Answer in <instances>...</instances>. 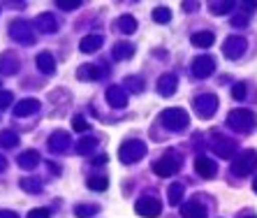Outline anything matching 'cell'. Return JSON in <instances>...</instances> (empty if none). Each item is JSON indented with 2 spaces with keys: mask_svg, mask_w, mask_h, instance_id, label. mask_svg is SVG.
<instances>
[{
  "mask_svg": "<svg viewBox=\"0 0 257 218\" xmlns=\"http://www.w3.org/2000/svg\"><path fill=\"white\" fill-rule=\"evenodd\" d=\"M160 123L167 130H172V133H181V130H186L188 123H190V116H188L186 109L181 107H169L165 109L160 114Z\"/></svg>",
  "mask_w": 257,
  "mask_h": 218,
  "instance_id": "1",
  "label": "cell"
},
{
  "mask_svg": "<svg viewBox=\"0 0 257 218\" xmlns=\"http://www.w3.org/2000/svg\"><path fill=\"white\" fill-rule=\"evenodd\" d=\"M255 123H257V116H255V112H250V109H234V112H229V116H227V126L241 135L250 133L252 128H255Z\"/></svg>",
  "mask_w": 257,
  "mask_h": 218,
  "instance_id": "2",
  "label": "cell"
},
{
  "mask_svg": "<svg viewBox=\"0 0 257 218\" xmlns=\"http://www.w3.org/2000/svg\"><path fill=\"white\" fill-rule=\"evenodd\" d=\"M10 37H12L14 42L24 44V47H30V44H35V31L30 28L28 21L24 19H17L10 24Z\"/></svg>",
  "mask_w": 257,
  "mask_h": 218,
  "instance_id": "3",
  "label": "cell"
},
{
  "mask_svg": "<svg viewBox=\"0 0 257 218\" xmlns=\"http://www.w3.org/2000/svg\"><path fill=\"white\" fill-rule=\"evenodd\" d=\"M255 170H257V151L248 149V151H241L239 156L234 158L232 172L236 176H245V174H250V172H255Z\"/></svg>",
  "mask_w": 257,
  "mask_h": 218,
  "instance_id": "4",
  "label": "cell"
},
{
  "mask_svg": "<svg viewBox=\"0 0 257 218\" xmlns=\"http://www.w3.org/2000/svg\"><path fill=\"white\" fill-rule=\"evenodd\" d=\"M179 170H181V158H179V153H174V151H167L160 160H156V165H153V172H156L158 176H165V179H167V176H174Z\"/></svg>",
  "mask_w": 257,
  "mask_h": 218,
  "instance_id": "5",
  "label": "cell"
},
{
  "mask_svg": "<svg viewBox=\"0 0 257 218\" xmlns=\"http://www.w3.org/2000/svg\"><path fill=\"white\" fill-rule=\"evenodd\" d=\"M144 156H146V144L139 140H130V142H125V144H120V149H118V158L125 165L137 163Z\"/></svg>",
  "mask_w": 257,
  "mask_h": 218,
  "instance_id": "6",
  "label": "cell"
},
{
  "mask_svg": "<svg viewBox=\"0 0 257 218\" xmlns=\"http://www.w3.org/2000/svg\"><path fill=\"white\" fill-rule=\"evenodd\" d=\"M218 95H213V93H204V95H197L195 97V102H192V107H195V112H197L199 119H211V116L218 112Z\"/></svg>",
  "mask_w": 257,
  "mask_h": 218,
  "instance_id": "7",
  "label": "cell"
},
{
  "mask_svg": "<svg viewBox=\"0 0 257 218\" xmlns=\"http://www.w3.org/2000/svg\"><path fill=\"white\" fill-rule=\"evenodd\" d=\"M211 149H213L215 156L229 160V158L236 153V142L229 140V137H225V135H220V133H213L211 135Z\"/></svg>",
  "mask_w": 257,
  "mask_h": 218,
  "instance_id": "8",
  "label": "cell"
},
{
  "mask_svg": "<svg viewBox=\"0 0 257 218\" xmlns=\"http://www.w3.org/2000/svg\"><path fill=\"white\" fill-rule=\"evenodd\" d=\"M245 47H248V42H245L243 37L232 35L222 42V54H225V58H229V61H236V58H241V56L245 54Z\"/></svg>",
  "mask_w": 257,
  "mask_h": 218,
  "instance_id": "9",
  "label": "cell"
},
{
  "mask_svg": "<svg viewBox=\"0 0 257 218\" xmlns=\"http://www.w3.org/2000/svg\"><path fill=\"white\" fill-rule=\"evenodd\" d=\"M135 211L144 218H158L162 213V202L158 197H142L135 204Z\"/></svg>",
  "mask_w": 257,
  "mask_h": 218,
  "instance_id": "10",
  "label": "cell"
},
{
  "mask_svg": "<svg viewBox=\"0 0 257 218\" xmlns=\"http://www.w3.org/2000/svg\"><path fill=\"white\" fill-rule=\"evenodd\" d=\"M213 70H215V61L211 58V56H197V58L192 61V65H190L192 77H197V79L211 77V74H213Z\"/></svg>",
  "mask_w": 257,
  "mask_h": 218,
  "instance_id": "11",
  "label": "cell"
},
{
  "mask_svg": "<svg viewBox=\"0 0 257 218\" xmlns=\"http://www.w3.org/2000/svg\"><path fill=\"white\" fill-rule=\"evenodd\" d=\"M49 149L54 153H67L72 149V140L65 130H56L51 137H49Z\"/></svg>",
  "mask_w": 257,
  "mask_h": 218,
  "instance_id": "12",
  "label": "cell"
},
{
  "mask_svg": "<svg viewBox=\"0 0 257 218\" xmlns=\"http://www.w3.org/2000/svg\"><path fill=\"white\" fill-rule=\"evenodd\" d=\"M19 56L14 51H5V54H0V74H5V77H12V74L19 72Z\"/></svg>",
  "mask_w": 257,
  "mask_h": 218,
  "instance_id": "13",
  "label": "cell"
},
{
  "mask_svg": "<svg viewBox=\"0 0 257 218\" xmlns=\"http://www.w3.org/2000/svg\"><path fill=\"white\" fill-rule=\"evenodd\" d=\"M195 172L202 179H213L215 172H218V165H215V160H211L206 156H197L195 158Z\"/></svg>",
  "mask_w": 257,
  "mask_h": 218,
  "instance_id": "14",
  "label": "cell"
},
{
  "mask_svg": "<svg viewBox=\"0 0 257 218\" xmlns=\"http://www.w3.org/2000/svg\"><path fill=\"white\" fill-rule=\"evenodd\" d=\"M176 86H179V77L174 72L162 74V77L158 79V93H160L162 97H172L174 93H176Z\"/></svg>",
  "mask_w": 257,
  "mask_h": 218,
  "instance_id": "15",
  "label": "cell"
},
{
  "mask_svg": "<svg viewBox=\"0 0 257 218\" xmlns=\"http://www.w3.org/2000/svg\"><path fill=\"white\" fill-rule=\"evenodd\" d=\"M107 102L116 109H123L127 104V93L123 86H109L107 88Z\"/></svg>",
  "mask_w": 257,
  "mask_h": 218,
  "instance_id": "16",
  "label": "cell"
},
{
  "mask_svg": "<svg viewBox=\"0 0 257 218\" xmlns=\"http://www.w3.org/2000/svg\"><path fill=\"white\" fill-rule=\"evenodd\" d=\"M40 153L35 151V149H28V151H24V153H19V158H17V163H19V167L21 170H26V172H30V170H35L37 165H40Z\"/></svg>",
  "mask_w": 257,
  "mask_h": 218,
  "instance_id": "17",
  "label": "cell"
},
{
  "mask_svg": "<svg viewBox=\"0 0 257 218\" xmlns=\"http://www.w3.org/2000/svg\"><path fill=\"white\" fill-rule=\"evenodd\" d=\"M33 26H35L37 31H42V33H56L58 31V21H56V17L51 12L40 14V17L33 21Z\"/></svg>",
  "mask_w": 257,
  "mask_h": 218,
  "instance_id": "18",
  "label": "cell"
},
{
  "mask_svg": "<svg viewBox=\"0 0 257 218\" xmlns=\"http://www.w3.org/2000/svg\"><path fill=\"white\" fill-rule=\"evenodd\" d=\"M37 109H40V102H37L35 97H26V100H21V102L14 107V116H17V119H26V116L37 114Z\"/></svg>",
  "mask_w": 257,
  "mask_h": 218,
  "instance_id": "19",
  "label": "cell"
},
{
  "mask_svg": "<svg viewBox=\"0 0 257 218\" xmlns=\"http://www.w3.org/2000/svg\"><path fill=\"white\" fill-rule=\"evenodd\" d=\"M181 216L183 218H206V209H204L202 202L190 200L181 206Z\"/></svg>",
  "mask_w": 257,
  "mask_h": 218,
  "instance_id": "20",
  "label": "cell"
},
{
  "mask_svg": "<svg viewBox=\"0 0 257 218\" xmlns=\"http://www.w3.org/2000/svg\"><path fill=\"white\" fill-rule=\"evenodd\" d=\"M35 65H37V70H40L42 74H54V72H56V58L49 54V51H42V54H37Z\"/></svg>",
  "mask_w": 257,
  "mask_h": 218,
  "instance_id": "21",
  "label": "cell"
},
{
  "mask_svg": "<svg viewBox=\"0 0 257 218\" xmlns=\"http://www.w3.org/2000/svg\"><path fill=\"white\" fill-rule=\"evenodd\" d=\"M104 44V40H102V35H86L81 42H79V49L84 51V54H93V51H97V49Z\"/></svg>",
  "mask_w": 257,
  "mask_h": 218,
  "instance_id": "22",
  "label": "cell"
},
{
  "mask_svg": "<svg viewBox=\"0 0 257 218\" xmlns=\"http://www.w3.org/2000/svg\"><path fill=\"white\" fill-rule=\"evenodd\" d=\"M132 54H135V47L130 42H118L111 49V58L114 61H127V58H132Z\"/></svg>",
  "mask_w": 257,
  "mask_h": 218,
  "instance_id": "23",
  "label": "cell"
},
{
  "mask_svg": "<svg viewBox=\"0 0 257 218\" xmlns=\"http://www.w3.org/2000/svg\"><path fill=\"white\" fill-rule=\"evenodd\" d=\"M116 28H118L120 33H125V35H132V33L137 31V19L130 17V14H123V17H118V21H116Z\"/></svg>",
  "mask_w": 257,
  "mask_h": 218,
  "instance_id": "24",
  "label": "cell"
},
{
  "mask_svg": "<svg viewBox=\"0 0 257 218\" xmlns=\"http://www.w3.org/2000/svg\"><path fill=\"white\" fill-rule=\"evenodd\" d=\"M100 70H97V65H90V63H86V65H81L77 70V77L81 79V81H95V79H100Z\"/></svg>",
  "mask_w": 257,
  "mask_h": 218,
  "instance_id": "25",
  "label": "cell"
},
{
  "mask_svg": "<svg viewBox=\"0 0 257 218\" xmlns=\"http://www.w3.org/2000/svg\"><path fill=\"white\" fill-rule=\"evenodd\" d=\"M95 146H97L95 137H84V140H79L77 144H74V151H77L79 156H90V153L95 151Z\"/></svg>",
  "mask_w": 257,
  "mask_h": 218,
  "instance_id": "26",
  "label": "cell"
},
{
  "mask_svg": "<svg viewBox=\"0 0 257 218\" xmlns=\"http://www.w3.org/2000/svg\"><path fill=\"white\" fill-rule=\"evenodd\" d=\"M190 42L195 44V47H199V49H206V47H211V44L215 42V37H213V33L204 31V33H195Z\"/></svg>",
  "mask_w": 257,
  "mask_h": 218,
  "instance_id": "27",
  "label": "cell"
},
{
  "mask_svg": "<svg viewBox=\"0 0 257 218\" xmlns=\"http://www.w3.org/2000/svg\"><path fill=\"white\" fill-rule=\"evenodd\" d=\"M167 197H169V204H181V200L186 197V188L181 186V183H172L167 190Z\"/></svg>",
  "mask_w": 257,
  "mask_h": 218,
  "instance_id": "28",
  "label": "cell"
},
{
  "mask_svg": "<svg viewBox=\"0 0 257 218\" xmlns=\"http://www.w3.org/2000/svg\"><path fill=\"white\" fill-rule=\"evenodd\" d=\"M19 186L24 188L26 193H42V183L37 181V179H33V176H26V179H21V181H19Z\"/></svg>",
  "mask_w": 257,
  "mask_h": 218,
  "instance_id": "29",
  "label": "cell"
},
{
  "mask_svg": "<svg viewBox=\"0 0 257 218\" xmlns=\"http://www.w3.org/2000/svg\"><path fill=\"white\" fill-rule=\"evenodd\" d=\"M153 21L156 24H169L172 21V10L169 7H156L153 10Z\"/></svg>",
  "mask_w": 257,
  "mask_h": 218,
  "instance_id": "30",
  "label": "cell"
},
{
  "mask_svg": "<svg viewBox=\"0 0 257 218\" xmlns=\"http://www.w3.org/2000/svg\"><path fill=\"white\" fill-rule=\"evenodd\" d=\"M100 211V206H95V204H79V206H74V216L77 218H90L93 213H97Z\"/></svg>",
  "mask_w": 257,
  "mask_h": 218,
  "instance_id": "31",
  "label": "cell"
},
{
  "mask_svg": "<svg viewBox=\"0 0 257 218\" xmlns=\"http://www.w3.org/2000/svg\"><path fill=\"white\" fill-rule=\"evenodd\" d=\"M86 186H88L90 190H107V188H109V179H107V176H90L88 181H86Z\"/></svg>",
  "mask_w": 257,
  "mask_h": 218,
  "instance_id": "32",
  "label": "cell"
},
{
  "mask_svg": "<svg viewBox=\"0 0 257 218\" xmlns=\"http://www.w3.org/2000/svg\"><path fill=\"white\" fill-rule=\"evenodd\" d=\"M17 142H19V135L12 133V130H3V133H0V146L12 149V146H17Z\"/></svg>",
  "mask_w": 257,
  "mask_h": 218,
  "instance_id": "33",
  "label": "cell"
},
{
  "mask_svg": "<svg viewBox=\"0 0 257 218\" xmlns=\"http://www.w3.org/2000/svg\"><path fill=\"white\" fill-rule=\"evenodd\" d=\"M232 7H234L232 0H225V3H209V10L213 14H227Z\"/></svg>",
  "mask_w": 257,
  "mask_h": 218,
  "instance_id": "34",
  "label": "cell"
},
{
  "mask_svg": "<svg viewBox=\"0 0 257 218\" xmlns=\"http://www.w3.org/2000/svg\"><path fill=\"white\" fill-rule=\"evenodd\" d=\"M125 86L130 88L132 93H142V91H144V79H139V77H127V79H125Z\"/></svg>",
  "mask_w": 257,
  "mask_h": 218,
  "instance_id": "35",
  "label": "cell"
},
{
  "mask_svg": "<svg viewBox=\"0 0 257 218\" xmlns=\"http://www.w3.org/2000/svg\"><path fill=\"white\" fill-rule=\"evenodd\" d=\"M72 128H74L77 133H86V130H90V123L86 121L84 116H74V119H72Z\"/></svg>",
  "mask_w": 257,
  "mask_h": 218,
  "instance_id": "36",
  "label": "cell"
},
{
  "mask_svg": "<svg viewBox=\"0 0 257 218\" xmlns=\"http://www.w3.org/2000/svg\"><path fill=\"white\" fill-rule=\"evenodd\" d=\"M12 102H14L12 93H10V91H0V112H3V109H7Z\"/></svg>",
  "mask_w": 257,
  "mask_h": 218,
  "instance_id": "37",
  "label": "cell"
},
{
  "mask_svg": "<svg viewBox=\"0 0 257 218\" xmlns=\"http://www.w3.org/2000/svg\"><path fill=\"white\" fill-rule=\"evenodd\" d=\"M79 5H81V0H58V3H56L58 10H77Z\"/></svg>",
  "mask_w": 257,
  "mask_h": 218,
  "instance_id": "38",
  "label": "cell"
},
{
  "mask_svg": "<svg viewBox=\"0 0 257 218\" xmlns=\"http://www.w3.org/2000/svg\"><path fill=\"white\" fill-rule=\"evenodd\" d=\"M232 97L239 102V100H243L245 97V84H234L232 86Z\"/></svg>",
  "mask_w": 257,
  "mask_h": 218,
  "instance_id": "39",
  "label": "cell"
},
{
  "mask_svg": "<svg viewBox=\"0 0 257 218\" xmlns=\"http://www.w3.org/2000/svg\"><path fill=\"white\" fill-rule=\"evenodd\" d=\"M51 216V211L49 209H44V206H40V209H33V211L28 213V218H49Z\"/></svg>",
  "mask_w": 257,
  "mask_h": 218,
  "instance_id": "40",
  "label": "cell"
},
{
  "mask_svg": "<svg viewBox=\"0 0 257 218\" xmlns=\"http://www.w3.org/2000/svg\"><path fill=\"white\" fill-rule=\"evenodd\" d=\"M232 26H234V28H243V26H248V17H234L232 19Z\"/></svg>",
  "mask_w": 257,
  "mask_h": 218,
  "instance_id": "41",
  "label": "cell"
},
{
  "mask_svg": "<svg viewBox=\"0 0 257 218\" xmlns=\"http://www.w3.org/2000/svg\"><path fill=\"white\" fill-rule=\"evenodd\" d=\"M0 218H19V216L14 211H7V209H5V211H0Z\"/></svg>",
  "mask_w": 257,
  "mask_h": 218,
  "instance_id": "42",
  "label": "cell"
},
{
  "mask_svg": "<svg viewBox=\"0 0 257 218\" xmlns=\"http://www.w3.org/2000/svg\"><path fill=\"white\" fill-rule=\"evenodd\" d=\"M197 3H183V10H190V12H192V10H197Z\"/></svg>",
  "mask_w": 257,
  "mask_h": 218,
  "instance_id": "43",
  "label": "cell"
},
{
  "mask_svg": "<svg viewBox=\"0 0 257 218\" xmlns=\"http://www.w3.org/2000/svg\"><path fill=\"white\" fill-rule=\"evenodd\" d=\"M104 163H107V156H104V153L95 158V165H104Z\"/></svg>",
  "mask_w": 257,
  "mask_h": 218,
  "instance_id": "44",
  "label": "cell"
},
{
  "mask_svg": "<svg viewBox=\"0 0 257 218\" xmlns=\"http://www.w3.org/2000/svg\"><path fill=\"white\" fill-rule=\"evenodd\" d=\"M49 170L54 172V174H60V167H58V165H56V163H49Z\"/></svg>",
  "mask_w": 257,
  "mask_h": 218,
  "instance_id": "45",
  "label": "cell"
},
{
  "mask_svg": "<svg viewBox=\"0 0 257 218\" xmlns=\"http://www.w3.org/2000/svg\"><path fill=\"white\" fill-rule=\"evenodd\" d=\"M5 167H7V160H5V156H0V172L5 170Z\"/></svg>",
  "mask_w": 257,
  "mask_h": 218,
  "instance_id": "46",
  "label": "cell"
},
{
  "mask_svg": "<svg viewBox=\"0 0 257 218\" xmlns=\"http://www.w3.org/2000/svg\"><path fill=\"white\" fill-rule=\"evenodd\" d=\"M255 3H243V10H255Z\"/></svg>",
  "mask_w": 257,
  "mask_h": 218,
  "instance_id": "47",
  "label": "cell"
},
{
  "mask_svg": "<svg viewBox=\"0 0 257 218\" xmlns=\"http://www.w3.org/2000/svg\"><path fill=\"white\" fill-rule=\"evenodd\" d=\"M252 190H255V193H257V179H255V181H252Z\"/></svg>",
  "mask_w": 257,
  "mask_h": 218,
  "instance_id": "48",
  "label": "cell"
},
{
  "mask_svg": "<svg viewBox=\"0 0 257 218\" xmlns=\"http://www.w3.org/2000/svg\"><path fill=\"white\" fill-rule=\"evenodd\" d=\"M241 218H257V216H252V213H248V216H241Z\"/></svg>",
  "mask_w": 257,
  "mask_h": 218,
  "instance_id": "49",
  "label": "cell"
}]
</instances>
